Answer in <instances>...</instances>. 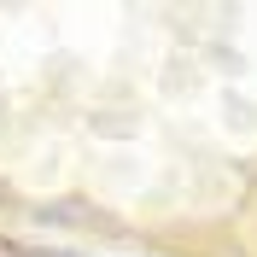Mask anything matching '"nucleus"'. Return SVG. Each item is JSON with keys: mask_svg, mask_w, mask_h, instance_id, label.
<instances>
[{"mask_svg": "<svg viewBox=\"0 0 257 257\" xmlns=\"http://www.w3.org/2000/svg\"><path fill=\"white\" fill-rule=\"evenodd\" d=\"M0 257H30L24 245H12V240H0Z\"/></svg>", "mask_w": 257, "mask_h": 257, "instance_id": "obj_1", "label": "nucleus"}]
</instances>
